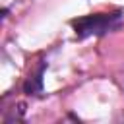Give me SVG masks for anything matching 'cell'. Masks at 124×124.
<instances>
[{
  "instance_id": "6da1fadb",
  "label": "cell",
  "mask_w": 124,
  "mask_h": 124,
  "mask_svg": "<svg viewBox=\"0 0 124 124\" xmlns=\"http://www.w3.org/2000/svg\"><path fill=\"white\" fill-rule=\"evenodd\" d=\"M122 21V14L120 12H112V14H93V16H85L79 19H74V31L79 39L91 37V35H105L112 29H116Z\"/></svg>"
},
{
  "instance_id": "7a4b0ae2",
  "label": "cell",
  "mask_w": 124,
  "mask_h": 124,
  "mask_svg": "<svg viewBox=\"0 0 124 124\" xmlns=\"http://www.w3.org/2000/svg\"><path fill=\"white\" fill-rule=\"evenodd\" d=\"M45 70H46V62L45 60H39L37 68L29 74V78L23 83V93L25 95H37V93L43 91V76H45Z\"/></svg>"
},
{
  "instance_id": "3957f363",
  "label": "cell",
  "mask_w": 124,
  "mask_h": 124,
  "mask_svg": "<svg viewBox=\"0 0 124 124\" xmlns=\"http://www.w3.org/2000/svg\"><path fill=\"white\" fill-rule=\"evenodd\" d=\"M6 16H8V8H2V19H4Z\"/></svg>"
}]
</instances>
